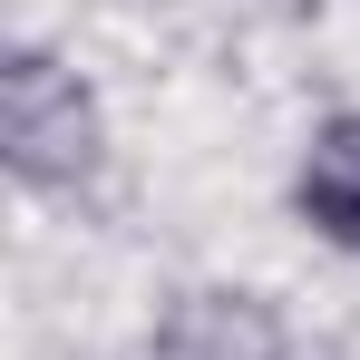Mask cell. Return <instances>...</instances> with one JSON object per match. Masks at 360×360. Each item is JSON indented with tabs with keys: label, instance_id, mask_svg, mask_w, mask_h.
<instances>
[{
	"label": "cell",
	"instance_id": "2",
	"mask_svg": "<svg viewBox=\"0 0 360 360\" xmlns=\"http://www.w3.org/2000/svg\"><path fill=\"white\" fill-rule=\"evenodd\" d=\"M136 360H292V311L253 283H176Z\"/></svg>",
	"mask_w": 360,
	"mask_h": 360
},
{
	"label": "cell",
	"instance_id": "3",
	"mask_svg": "<svg viewBox=\"0 0 360 360\" xmlns=\"http://www.w3.org/2000/svg\"><path fill=\"white\" fill-rule=\"evenodd\" d=\"M283 205H292V224L311 243H331V253L360 263V108H321V117H311Z\"/></svg>",
	"mask_w": 360,
	"mask_h": 360
},
{
	"label": "cell",
	"instance_id": "1",
	"mask_svg": "<svg viewBox=\"0 0 360 360\" xmlns=\"http://www.w3.org/2000/svg\"><path fill=\"white\" fill-rule=\"evenodd\" d=\"M0 166L39 205H98L117 176V127L98 78L68 59L59 39H10L0 49Z\"/></svg>",
	"mask_w": 360,
	"mask_h": 360
}]
</instances>
